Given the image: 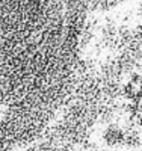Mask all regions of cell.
Returning a JSON list of instances; mask_svg holds the SVG:
<instances>
[{"label": "cell", "mask_w": 142, "mask_h": 151, "mask_svg": "<svg viewBox=\"0 0 142 151\" xmlns=\"http://www.w3.org/2000/svg\"><path fill=\"white\" fill-rule=\"evenodd\" d=\"M101 139L106 147L109 148H120L125 142V133L118 124H110L103 130Z\"/></svg>", "instance_id": "cell-1"}, {"label": "cell", "mask_w": 142, "mask_h": 151, "mask_svg": "<svg viewBox=\"0 0 142 151\" xmlns=\"http://www.w3.org/2000/svg\"><path fill=\"white\" fill-rule=\"evenodd\" d=\"M95 151H109V150H105V148H98V150H95Z\"/></svg>", "instance_id": "cell-2"}]
</instances>
